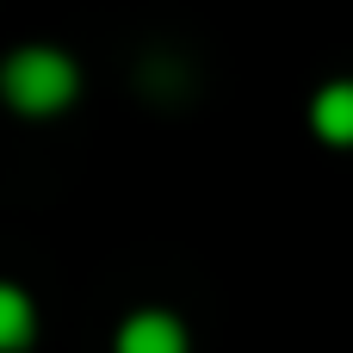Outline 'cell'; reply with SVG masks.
<instances>
[{
	"label": "cell",
	"instance_id": "1",
	"mask_svg": "<svg viewBox=\"0 0 353 353\" xmlns=\"http://www.w3.org/2000/svg\"><path fill=\"white\" fill-rule=\"evenodd\" d=\"M0 93H6L12 112L50 118V112H62V105L81 93V68H74L62 50H50V43H25V50L6 56V68H0Z\"/></svg>",
	"mask_w": 353,
	"mask_h": 353
},
{
	"label": "cell",
	"instance_id": "2",
	"mask_svg": "<svg viewBox=\"0 0 353 353\" xmlns=\"http://www.w3.org/2000/svg\"><path fill=\"white\" fill-rule=\"evenodd\" d=\"M118 353H186V329L168 310H137L118 329Z\"/></svg>",
	"mask_w": 353,
	"mask_h": 353
},
{
	"label": "cell",
	"instance_id": "4",
	"mask_svg": "<svg viewBox=\"0 0 353 353\" xmlns=\"http://www.w3.org/2000/svg\"><path fill=\"white\" fill-rule=\"evenodd\" d=\"M31 298L19 292V285H0V347L6 353H25L31 347Z\"/></svg>",
	"mask_w": 353,
	"mask_h": 353
},
{
	"label": "cell",
	"instance_id": "3",
	"mask_svg": "<svg viewBox=\"0 0 353 353\" xmlns=\"http://www.w3.org/2000/svg\"><path fill=\"white\" fill-rule=\"evenodd\" d=\"M310 130L335 149H353V81H329L310 105Z\"/></svg>",
	"mask_w": 353,
	"mask_h": 353
}]
</instances>
